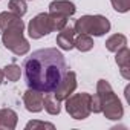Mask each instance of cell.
Returning <instances> with one entry per match:
<instances>
[{"label":"cell","mask_w":130,"mask_h":130,"mask_svg":"<svg viewBox=\"0 0 130 130\" xmlns=\"http://www.w3.org/2000/svg\"><path fill=\"white\" fill-rule=\"evenodd\" d=\"M23 75L29 89L52 93L61 87L68 75L66 58L57 47L37 49L25 58Z\"/></svg>","instance_id":"1"}]
</instances>
